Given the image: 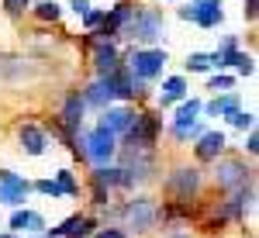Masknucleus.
<instances>
[{
	"label": "nucleus",
	"mask_w": 259,
	"mask_h": 238,
	"mask_svg": "<svg viewBox=\"0 0 259 238\" xmlns=\"http://www.w3.org/2000/svg\"><path fill=\"white\" fill-rule=\"evenodd\" d=\"M111 221H121L124 235L149 238L159 231V200L149 194H128L124 200H114L111 207H104Z\"/></svg>",
	"instance_id": "obj_1"
},
{
	"label": "nucleus",
	"mask_w": 259,
	"mask_h": 238,
	"mask_svg": "<svg viewBox=\"0 0 259 238\" xmlns=\"http://www.w3.org/2000/svg\"><path fill=\"white\" fill-rule=\"evenodd\" d=\"M73 156H80L90 169L94 166H107V162H114L118 156V135H111L107 128H80V135H76V152Z\"/></svg>",
	"instance_id": "obj_2"
},
{
	"label": "nucleus",
	"mask_w": 259,
	"mask_h": 238,
	"mask_svg": "<svg viewBox=\"0 0 259 238\" xmlns=\"http://www.w3.org/2000/svg\"><path fill=\"white\" fill-rule=\"evenodd\" d=\"M121 35L132 41V45H159L166 38V14H162V7L135 4V14H132L128 28Z\"/></svg>",
	"instance_id": "obj_3"
},
{
	"label": "nucleus",
	"mask_w": 259,
	"mask_h": 238,
	"mask_svg": "<svg viewBox=\"0 0 259 238\" xmlns=\"http://www.w3.org/2000/svg\"><path fill=\"white\" fill-rule=\"evenodd\" d=\"M204 186H207L204 169H200V166H190V162L173 166V169L162 176V194L169 200H200Z\"/></svg>",
	"instance_id": "obj_4"
},
{
	"label": "nucleus",
	"mask_w": 259,
	"mask_h": 238,
	"mask_svg": "<svg viewBox=\"0 0 259 238\" xmlns=\"http://www.w3.org/2000/svg\"><path fill=\"white\" fill-rule=\"evenodd\" d=\"M252 179H256V169L242 156H218L211 162V186L218 194H232V190H239Z\"/></svg>",
	"instance_id": "obj_5"
},
{
	"label": "nucleus",
	"mask_w": 259,
	"mask_h": 238,
	"mask_svg": "<svg viewBox=\"0 0 259 238\" xmlns=\"http://www.w3.org/2000/svg\"><path fill=\"white\" fill-rule=\"evenodd\" d=\"M166 62H169V56H166V49H159V45H132L124 66H128V73H132L135 79L152 83V79L162 76Z\"/></svg>",
	"instance_id": "obj_6"
},
{
	"label": "nucleus",
	"mask_w": 259,
	"mask_h": 238,
	"mask_svg": "<svg viewBox=\"0 0 259 238\" xmlns=\"http://www.w3.org/2000/svg\"><path fill=\"white\" fill-rule=\"evenodd\" d=\"M162 135V114L152 111H135L128 128L121 131L118 145H132V149H156V141Z\"/></svg>",
	"instance_id": "obj_7"
},
{
	"label": "nucleus",
	"mask_w": 259,
	"mask_h": 238,
	"mask_svg": "<svg viewBox=\"0 0 259 238\" xmlns=\"http://www.w3.org/2000/svg\"><path fill=\"white\" fill-rule=\"evenodd\" d=\"M83 118H87L83 93H80V90L66 93V100H62V107H59V114H56V121H59V128H62V135L76 141V135H80V128H83Z\"/></svg>",
	"instance_id": "obj_8"
},
{
	"label": "nucleus",
	"mask_w": 259,
	"mask_h": 238,
	"mask_svg": "<svg viewBox=\"0 0 259 238\" xmlns=\"http://www.w3.org/2000/svg\"><path fill=\"white\" fill-rule=\"evenodd\" d=\"M87 45H90V52H94V73H97V76L114 73L121 62H124V56H121V49H118V41H111V38H94V35L87 31Z\"/></svg>",
	"instance_id": "obj_9"
},
{
	"label": "nucleus",
	"mask_w": 259,
	"mask_h": 238,
	"mask_svg": "<svg viewBox=\"0 0 259 238\" xmlns=\"http://www.w3.org/2000/svg\"><path fill=\"white\" fill-rule=\"evenodd\" d=\"M97 224H100V218H94V214H69L59 224L45 228V235L49 238H90Z\"/></svg>",
	"instance_id": "obj_10"
},
{
	"label": "nucleus",
	"mask_w": 259,
	"mask_h": 238,
	"mask_svg": "<svg viewBox=\"0 0 259 238\" xmlns=\"http://www.w3.org/2000/svg\"><path fill=\"white\" fill-rule=\"evenodd\" d=\"M190 149H194L197 166H211L218 156H225V149H228V135H225V131H214V128H207L197 141H190Z\"/></svg>",
	"instance_id": "obj_11"
},
{
	"label": "nucleus",
	"mask_w": 259,
	"mask_h": 238,
	"mask_svg": "<svg viewBox=\"0 0 259 238\" xmlns=\"http://www.w3.org/2000/svg\"><path fill=\"white\" fill-rule=\"evenodd\" d=\"M183 21H194L197 28H218L221 21H225V11H221V0H211V4H183L177 11Z\"/></svg>",
	"instance_id": "obj_12"
},
{
	"label": "nucleus",
	"mask_w": 259,
	"mask_h": 238,
	"mask_svg": "<svg viewBox=\"0 0 259 238\" xmlns=\"http://www.w3.org/2000/svg\"><path fill=\"white\" fill-rule=\"evenodd\" d=\"M45 228H49L45 214L31 211V207H14L11 211V221H7V231H14V235H38Z\"/></svg>",
	"instance_id": "obj_13"
},
{
	"label": "nucleus",
	"mask_w": 259,
	"mask_h": 238,
	"mask_svg": "<svg viewBox=\"0 0 259 238\" xmlns=\"http://www.w3.org/2000/svg\"><path fill=\"white\" fill-rule=\"evenodd\" d=\"M83 93V104H87V111L94 107V111H104V107H111L114 104V86H111V79L107 76H97V79H90L87 86L80 90Z\"/></svg>",
	"instance_id": "obj_14"
},
{
	"label": "nucleus",
	"mask_w": 259,
	"mask_h": 238,
	"mask_svg": "<svg viewBox=\"0 0 259 238\" xmlns=\"http://www.w3.org/2000/svg\"><path fill=\"white\" fill-rule=\"evenodd\" d=\"M18 141H21V152L24 156H31V159H38L49 152V131L41 128V124H21L18 128Z\"/></svg>",
	"instance_id": "obj_15"
},
{
	"label": "nucleus",
	"mask_w": 259,
	"mask_h": 238,
	"mask_svg": "<svg viewBox=\"0 0 259 238\" xmlns=\"http://www.w3.org/2000/svg\"><path fill=\"white\" fill-rule=\"evenodd\" d=\"M100 118H97V124L100 128H107L111 135H118L121 138V131L128 128V121H132V114H135V107H128V104H111V107H104V111H97Z\"/></svg>",
	"instance_id": "obj_16"
},
{
	"label": "nucleus",
	"mask_w": 259,
	"mask_h": 238,
	"mask_svg": "<svg viewBox=\"0 0 259 238\" xmlns=\"http://www.w3.org/2000/svg\"><path fill=\"white\" fill-rule=\"evenodd\" d=\"M242 107V97L235 90H225V93H214V97L207 100L204 107H200V114H207V118H228V114H235Z\"/></svg>",
	"instance_id": "obj_17"
},
{
	"label": "nucleus",
	"mask_w": 259,
	"mask_h": 238,
	"mask_svg": "<svg viewBox=\"0 0 259 238\" xmlns=\"http://www.w3.org/2000/svg\"><path fill=\"white\" fill-rule=\"evenodd\" d=\"M183 97H190V83H187V76H166V79H162L159 97H156V104H159L162 111H166V107L180 104Z\"/></svg>",
	"instance_id": "obj_18"
},
{
	"label": "nucleus",
	"mask_w": 259,
	"mask_h": 238,
	"mask_svg": "<svg viewBox=\"0 0 259 238\" xmlns=\"http://www.w3.org/2000/svg\"><path fill=\"white\" fill-rule=\"evenodd\" d=\"M28 76H38V66H31L28 59L0 52V79H28Z\"/></svg>",
	"instance_id": "obj_19"
},
{
	"label": "nucleus",
	"mask_w": 259,
	"mask_h": 238,
	"mask_svg": "<svg viewBox=\"0 0 259 238\" xmlns=\"http://www.w3.org/2000/svg\"><path fill=\"white\" fill-rule=\"evenodd\" d=\"M107 79H111V86H114V97H118L121 104L135 100V76L128 73V66H124V62H121L114 73H107Z\"/></svg>",
	"instance_id": "obj_20"
},
{
	"label": "nucleus",
	"mask_w": 259,
	"mask_h": 238,
	"mask_svg": "<svg viewBox=\"0 0 259 238\" xmlns=\"http://www.w3.org/2000/svg\"><path fill=\"white\" fill-rule=\"evenodd\" d=\"M200 107H204V100L200 97H183L180 104H173V121L169 124H194V121L200 118Z\"/></svg>",
	"instance_id": "obj_21"
},
{
	"label": "nucleus",
	"mask_w": 259,
	"mask_h": 238,
	"mask_svg": "<svg viewBox=\"0 0 259 238\" xmlns=\"http://www.w3.org/2000/svg\"><path fill=\"white\" fill-rule=\"evenodd\" d=\"M90 179H94V183H100V186H107L111 194H118V190H121V169H118V162L94 166V169H90Z\"/></svg>",
	"instance_id": "obj_22"
},
{
	"label": "nucleus",
	"mask_w": 259,
	"mask_h": 238,
	"mask_svg": "<svg viewBox=\"0 0 259 238\" xmlns=\"http://www.w3.org/2000/svg\"><path fill=\"white\" fill-rule=\"evenodd\" d=\"M204 131H207V124H204L200 118L194 121V124H183V128H180V124H169V135H173L180 145H190V141H197Z\"/></svg>",
	"instance_id": "obj_23"
},
{
	"label": "nucleus",
	"mask_w": 259,
	"mask_h": 238,
	"mask_svg": "<svg viewBox=\"0 0 259 238\" xmlns=\"http://www.w3.org/2000/svg\"><path fill=\"white\" fill-rule=\"evenodd\" d=\"M31 14H35L41 24H56V21L62 18V4H56V0H35V4H31Z\"/></svg>",
	"instance_id": "obj_24"
},
{
	"label": "nucleus",
	"mask_w": 259,
	"mask_h": 238,
	"mask_svg": "<svg viewBox=\"0 0 259 238\" xmlns=\"http://www.w3.org/2000/svg\"><path fill=\"white\" fill-rule=\"evenodd\" d=\"M52 179L59 183V190L66 194V197H80V194H83V186H80V179H76V173H73V169H59Z\"/></svg>",
	"instance_id": "obj_25"
},
{
	"label": "nucleus",
	"mask_w": 259,
	"mask_h": 238,
	"mask_svg": "<svg viewBox=\"0 0 259 238\" xmlns=\"http://www.w3.org/2000/svg\"><path fill=\"white\" fill-rule=\"evenodd\" d=\"M214 69V52H190L187 56V73H211Z\"/></svg>",
	"instance_id": "obj_26"
},
{
	"label": "nucleus",
	"mask_w": 259,
	"mask_h": 238,
	"mask_svg": "<svg viewBox=\"0 0 259 238\" xmlns=\"http://www.w3.org/2000/svg\"><path fill=\"white\" fill-rule=\"evenodd\" d=\"M87 194H90V204H94V207H100V211L114 204V194H111L107 186H100V183H94V179H87Z\"/></svg>",
	"instance_id": "obj_27"
},
{
	"label": "nucleus",
	"mask_w": 259,
	"mask_h": 238,
	"mask_svg": "<svg viewBox=\"0 0 259 238\" xmlns=\"http://www.w3.org/2000/svg\"><path fill=\"white\" fill-rule=\"evenodd\" d=\"M31 194H41V197H52V200H66V194L59 190V183L52 176H41L31 183Z\"/></svg>",
	"instance_id": "obj_28"
},
{
	"label": "nucleus",
	"mask_w": 259,
	"mask_h": 238,
	"mask_svg": "<svg viewBox=\"0 0 259 238\" xmlns=\"http://www.w3.org/2000/svg\"><path fill=\"white\" fill-rule=\"evenodd\" d=\"M28 197H31V194H24V190H14V186H4V183H0V204H4V207H11V211H14V207H24Z\"/></svg>",
	"instance_id": "obj_29"
},
{
	"label": "nucleus",
	"mask_w": 259,
	"mask_h": 238,
	"mask_svg": "<svg viewBox=\"0 0 259 238\" xmlns=\"http://www.w3.org/2000/svg\"><path fill=\"white\" fill-rule=\"evenodd\" d=\"M228 124H232V128H235V131H242V135H245V131H249V128H256V114H252V111H235V114H228Z\"/></svg>",
	"instance_id": "obj_30"
},
{
	"label": "nucleus",
	"mask_w": 259,
	"mask_h": 238,
	"mask_svg": "<svg viewBox=\"0 0 259 238\" xmlns=\"http://www.w3.org/2000/svg\"><path fill=\"white\" fill-rule=\"evenodd\" d=\"M207 90L211 93H225V90H235V76H228V73H214V76L207 79Z\"/></svg>",
	"instance_id": "obj_31"
},
{
	"label": "nucleus",
	"mask_w": 259,
	"mask_h": 238,
	"mask_svg": "<svg viewBox=\"0 0 259 238\" xmlns=\"http://www.w3.org/2000/svg\"><path fill=\"white\" fill-rule=\"evenodd\" d=\"M104 18H107V7H90L87 14H80V21H83V28H87V31L100 28V24H104Z\"/></svg>",
	"instance_id": "obj_32"
},
{
	"label": "nucleus",
	"mask_w": 259,
	"mask_h": 238,
	"mask_svg": "<svg viewBox=\"0 0 259 238\" xmlns=\"http://www.w3.org/2000/svg\"><path fill=\"white\" fill-rule=\"evenodd\" d=\"M31 4H35V0H4L0 7H4L7 18H24V11H31Z\"/></svg>",
	"instance_id": "obj_33"
},
{
	"label": "nucleus",
	"mask_w": 259,
	"mask_h": 238,
	"mask_svg": "<svg viewBox=\"0 0 259 238\" xmlns=\"http://www.w3.org/2000/svg\"><path fill=\"white\" fill-rule=\"evenodd\" d=\"M90 238H128V235H124V228H121V224H97Z\"/></svg>",
	"instance_id": "obj_34"
},
{
	"label": "nucleus",
	"mask_w": 259,
	"mask_h": 238,
	"mask_svg": "<svg viewBox=\"0 0 259 238\" xmlns=\"http://www.w3.org/2000/svg\"><path fill=\"white\" fill-rule=\"evenodd\" d=\"M245 152H249V156H256V152H259V135H256V128H249V131H245Z\"/></svg>",
	"instance_id": "obj_35"
},
{
	"label": "nucleus",
	"mask_w": 259,
	"mask_h": 238,
	"mask_svg": "<svg viewBox=\"0 0 259 238\" xmlns=\"http://www.w3.org/2000/svg\"><path fill=\"white\" fill-rule=\"evenodd\" d=\"M66 7H69V11H73V14H76V18H80V14H87V11H90V7H94V4H90V0H69V4H66Z\"/></svg>",
	"instance_id": "obj_36"
},
{
	"label": "nucleus",
	"mask_w": 259,
	"mask_h": 238,
	"mask_svg": "<svg viewBox=\"0 0 259 238\" xmlns=\"http://www.w3.org/2000/svg\"><path fill=\"white\" fill-rule=\"evenodd\" d=\"M242 14H245V21H256V14H259V0H245Z\"/></svg>",
	"instance_id": "obj_37"
},
{
	"label": "nucleus",
	"mask_w": 259,
	"mask_h": 238,
	"mask_svg": "<svg viewBox=\"0 0 259 238\" xmlns=\"http://www.w3.org/2000/svg\"><path fill=\"white\" fill-rule=\"evenodd\" d=\"M228 49H239V35H225L218 45V52H228Z\"/></svg>",
	"instance_id": "obj_38"
},
{
	"label": "nucleus",
	"mask_w": 259,
	"mask_h": 238,
	"mask_svg": "<svg viewBox=\"0 0 259 238\" xmlns=\"http://www.w3.org/2000/svg\"><path fill=\"white\" fill-rule=\"evenodd\" d=\"M162 238H194V235H187V231L180 228V231H166V235H162Z\"/></svg>",
	"instance_id": "obj_39"
},
{
	"label": "nucleus",
	"mask_w": 259,
	"mask_h": 238,
	"mask_svg": "<svg viewBox=\"0 0 259 238\" xmlns=\"http://www.w3.org/2000/svg\"><path fill=\"white\" fill-rule=\"evenodd\" d=\"M21 238H49L45 231H38V235H21Z\"/></svg>",
	"instance_id": "obj_40"
},
{
	"label": "nucleus",
	"mask_w": 259,
	"mask_h": 238,
	"mask_svg": "<svg viewBox=\"0 0 259 238\" xmlns=\"http://www.w3.org/2000/svg\"><path fill=\"white\" fill-rule=\"evenodd\" d=\"M0 238H18V235L14 231H0Z\"/></svg>",
	"instance_id": "obj_41"
},
{
	"label": "nucleus",
	"mask_w": 259,
	"mask_h": 238,
	"mask_svg": "<svg viewBox=\"0 0 259 238\" xmlns=\"http://www.w3.org/2000/svg\"><path fill=\"white\" fill-rule=\"evenodd\" d=\"M190 4H211V0H190Z\"/></svg>",
	"instance_id": "obj_42"
}]
</instances>
